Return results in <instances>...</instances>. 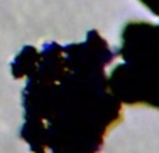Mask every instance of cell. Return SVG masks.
Instances as JSON below:
<instances>
[{
	"label": "cell",
	"mask_w": 159,
	"mask_h": 153,
	"mask_svg": "<svg viewBox=\"0 0 159 153\" xmlns=\"http://www.w3.org/2000/svg\"><path fill=\"white\" fill-rule=\"evenodd\" d=\"M117 57L98 29L85 41L27 45L10 64L22 89L20 138L32 153H99L123 121V103L109 89L106 67Z\"/></svg>",
	"instance_id": "6da1fadb"
},
{
	"label": "cell",
	"mask_w": 159,
	"mask_h": 153,
	"mask_svg": "<svg viewBox=\"0 0 159 153\" xmlns=\"http://www.w3.org/2000/svg\"><path fill=\"white\" fill-rule=\"evenodd\" d=\"M116 52L123 63L109 75V89L127 106L159 110V24L129 21Z\"/></svg>",
	"instance_id": "7a4b0ae2"
},
{
	"label": "cell",
	"mask_w": 159,
	"mask_h": 153,
	"mask_svg": "<svg viewBox=\"0 0 159 153\" xmlns=\"http://www.w3.org/2000/svg\"><path fill=\"white\" fill-rule=\"evenodd\" d=\"M147 10H149L154 15L159 17V0H138Z\"/></svg>",
	"instance_id": "3957f363"
}]
</instances>
